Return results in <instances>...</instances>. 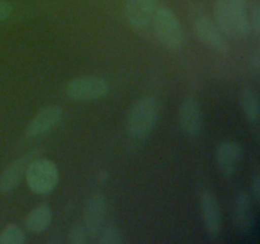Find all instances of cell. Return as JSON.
<instances>
[{
	"instance_id": "obj_7",
	"label": "cell",
	"mask_w": 260,
	"mask_h": 244,
	"mask_svg": "<svg viewBox=\"0 0 260 244\" xmlns=\"http://www.w3.org/2000/svg\"><path fill=\"white\" fill-rule=\"evenodd\" d=\"M179 125L183 132L189 137H196L201 134L203 127V109L196 97L184 98L179 107Z\"/></svg>"
},
{
	"instance_id": "obj_22",
	"label": "cell",
	"mask_w": 260,
	"mask_h": 244,
	"mask_svg": "<svg viewBox=\"0 0 260 244\" xmlns=\"http://www.w3.org/2000/svg\"><path fill=\"white\" fill-rule=\"evenodd\" d=\"M13 5L7 0H0V23L7 20L12 15Z\"/></svg>"
},
{
	"instance_id": "obj_13",
	"label": "cell",
	"mask_w": 260,
	"mask_h": 244,
	"mask_svg": "<svg viewBox=\"0 0 260 244\" xmlns=\"http://www.w3.org/2000/svg\"><path fill=\"white\" fill-rule=\"evenodd\" d=\"M244 158V149L235 141H223L216 149V162L223 175L231 177Z\"/></svg>"
},
{
	"instance_id": "obj_9",
	"label": "cell",
	"mask_w": 260,
	"mask_h": 244,
	"mask_svg": "<svg viewBox=\"0 0 260 244\" xmlns=\"http://www.w3.org/2000/svg\"><path fill=\"white\" fill-rule=\"evenodd\" d=\"M40 155L41 150L35 149L32 151L27 152V154L22 155L18 159L13 160L0 174V191L2 192H10V191L14 190L25 175V172H27V168L30 164V162L40 157Z\"/></svg>"
},
{
	"instance_id": "obj_4",
	"label": "cell",
	"mask_w": 260,
	"mask_h": 244,
	"mask_svg": "<svg viewBox=\"0 0 260 244\" xmlns=\"http://www.w3.org/2000/svg\"><path fill=\"white\" fill-rule=\"evenodd\" d=\"M108 93V81L101 76H81L71 80L66 86V96L78 102L96 101Z\"/></svg>"
},
{
	"instance_id": "obj_12",
	"label": "cell",
	"mask_w": 260,
	"mask_h": 244,
	"mask_svg": "<svg viewBox=\"0 0 260 244\" xmlns=\"http://www.w3.org/2000/svg\"><path fill=\"white\" fill-rule=\"evenodd\" d=\"M106 216V197L102 193H95L88 200L84 211V226L88 236L95 239L103 226Z\"/></svg>"
},
{
	"instance_id": "obj_17",
	"label": "cell",
	"mask_w": 260,
	"mask_h": 244,
	"mask_svg": "<svg viewBox=\"0 0 260 244\" xmlns=\"http://www.w3.org/2000/svg\"><path fill=\"white\" fill-rule=\"evenodd\" d=\"M240 103L244 109L246 119L249 124L253 126H258L259 125V96L254 89L246 88L241 92L240 96Z\"/></svg>"
},
{
	"instance_id": "obj_19",
	"label": "cell",
	"mask_w": 260,
	"mask_h": 244,
	"mask_svg": "<svg viewBox=\"0 0 260 244\" xmlns=\"http://www.w3.org/2000/svg\"><path fill=\"white\" fill-rule=\"evenodd\" d=\"M99 244H123L124 238L122 231L114 225L102 226L101 231L98 234Z\"/></svg>"
},
{
	"instance_id": "obj_2",
	"label": "cell",
	"mask_w": 260,
	"mask_h": 244,
	"mask_svg": "<svg viewBox=\"0 0 260 244\" xmlns=\"http://www.w3.org/2000/svg\"><path fill=\"white\" fill-rule=\"evenodd\" d=\"M152 22L157 38L165 48L170 51L182 50L184 45V30L179 18L172 9L167 7L156 8Z\"/></svg>"
},
{
	"instance_id": "obj_24",
	"label": "cell",
	"mask_w": 260,
	"mask_h": 244,
	"mask_svg": "<svg viewBox=\"0 0 260 244\" xmlns=\"http://www.w3.org/2000/svg\"><path fill=\"white\" fill-rule=\"evenodd\" d=\"M253 63H251V65H253V69L255 70V73H259L260 70V53H259V50H256L255 52H254L253 55Z\"/></svg>"
},
{
	"instance_id": "obj_11",
	"label": "cell",
	"mask_w": 260,
	"mask_h": 244,
	"mask_svg": "<svg viewBox=\"0 0 260 244\" xmlns=\"http://www.w3.org/2000/svg\"><path fill=\"white\" fill-rule=\"evenodd\" d=\"M156 0H127L124 13L128 24L135 29H145L152 22Z\"/></svg>"
},
{
	"instance_id": "obj_16",
	"label": "cell",
	"mask_w": 260,
	"mask_h": 244,
	"mask_svg": "<svg viewBox=\"0 0 260 244\" xmlns=\"http://www.w3.org/2000/svg\"><path fill=\"white\" fill-rule=\"evenodd\" d=\"M216 25L226 37H238L235 24H234L233 15H231L230 7L228 0H217L215 4V20Z\"/></svg>"
},
{
	"instance_id": "obj_18",
	"label": "cell",
	"mask_w": 260,
	"mask_h": 244,
	"mask_svg": "<svg viewBox=\"0 0 260 244\" xmlns=\"http://www.w3.org/2000/svg\"><path fill=\"white\" fill-rule=\"evenodd\" d=\"M25 235L19 226L9 224L0 233V244H24Z\"/></svg>"
},
{
	"instance_id": "obj_3",
	"label": "cell",
	"mask_w": 260,
	"mask_h": 244,
	"mask_svg": "<svg viewBox=\"0 0 260 244\" xmlns=\"http://www.w3.org/2000/svg\"><path fill=\"white\" fill-rule=\"evenodd\" d=\"M27 185L37 195H48L57 186L60 174L55 163L46 158H36L25 172Z\"/></svg>"
},
{
	"instance_id": "obj_23",
	"label": "cell",
	"mask_w": 260,
	"mask_h": 244,
	"mask_svg": "<svg viewBox=\"0 0 260 244\" xmlns=\"http://www.w3.org/2000/svg\"><path fill=\"white\" fill-rule=\"evenodd\" d=\"M250 195L251 197H253L254 202L258 203L260 201V177L258 174L254 177L253 179V185H251V188H250Z\"/></svg>"
},
{
	"instance_id": "obj_1",
	"label": "cell",
	"mask_w": 260,
	"mask_h": 244,
	"mask_svg": "<svg viewBox=\"0 0 260 244\" xmlns=\"http://www.w3.org/2000/svg\"><path fill=\"white\" fill-rule=\"evenodd\" d=\"M160 114L159 99L145 96L137 99L127 114V134L134 139H144L154 130Z\"/></svg>"
},
{
	"instance_id": "obj_15",
	"label": "cell",
	"mask_w": 260,
	"mask_h": 244,
	"mask_svg": "<svg viewBox=\"0 0 260 244\" xmlns=\"http://www.w3.org/2000/svg\"><path fill=\"white\" fill-rule=\"evenodd\" d=\"M228 3L238 37H245L251 32L250 23H249L248 2L246 0H228Z\"/></svg>"
},
{
	"instance_id": "obj_8",
	"label": "cell",
	"mask_w": 260,
	"mask_h": 244,
	"mask_svg": "<svg viewBox=\"0 0 260 244\" xmlns=\"http://www.w3.org/2000/svg\"><path fill=\"white\" fill-rule=\"evenodd\" d=\"M193 29H194L196 37L201 43L212 48L216 52H228L229 45L225 40V36L221 33L216 23L210 17L203 15V17L197 18Z\"/></svg>"
},
{
	"instance_id": "obj_5",
	"label": "cell",
	"mask_w": 260,
	"mask_h": 244,
	"mask_svg": "<svg viewBox=\"0 0 260 244\" xmlns=\"http://www.w3.org/2000/svg\"><path fill=\"white\" fill-rule=\"evenodd\" d=\"M254 200L250 192L243 190L238 192L234 200L233 219L236 231L241 236H250L254 234L256 225V214Z\"/></svg>"
},
{
	"instance_id": "obj_14",
	"label": "cell",
	"mask_w": 260,
	"mask_h": 244,
	"mask_svg": "<svg viewBox=\"0 0 260 244\" xmlns=\"http://www.w3.org/2000/svg\"><path fill=\"white\" fill-rule=\"evenodd\" d=\"M52 221V210L48 205H40L29 211L25 218V228L35 234L43 233L48 229Z\"/></svg>"
},
{
	"instance_id": "obj_10",
	"label": "cell",
	"mask_w": 260,
	"mask_h": 244,
	"mask_svg": "<svg viewBox=\"0 0 260 244\" xmlns=\"http://www.w3.org/2000/svg\"><path fill=\"white\" fill-rule=\"evenodd\" d=\"M63 111L57 104L43 107L35 117L29 121L25 127V135L29 137H37L41 135L47 134L52 129H55L62 121Z\"/></svg>"
},
{
	"instance_id": "obj_20",
	"label": "cell",
	"mask_w": 260,
	"mask_h": 244,
	"mask_svg": "<svg viewBox=\"0 0 260 244\" xmlns=\"http://www.w3.org/2000/svg\"><path fill=\"white\" fill-rule=\"evenodd\" d=\"M88 241V233L83 224L76 223L69 230V243L70 244H85Z\"/></svg>"
},
{
	"instance_id": "obj_6",
	"label": "cell",
	"mask_w": 260,
	"mask_h": 244,
	"mask_svg": "<svg viewBox=\"0 0 260 244\" xmlns=\"http://www.w3.org/2000/svg\"><path fill=\"white\" fill-rule=\"evenodd\" d=\"M201 212L208 236L218 238L223 229L222 206L218 198L208 191L203 192L201 196Z\"/></svg>"
},
{
	"instance_id": "obj_21",
	"label": "cell",
	"mask_w": 260,
	"mask_h": 244,
	"mask_svg": "<svg viewBox=\"0 0 260 244\" xmlns=\"http://www.w3.org/2000/svg\"><path fill=\"white\" fill-rule=\"evenodd\" d=\"M249 23H250V30H253L256 36L260 33V8L258 5L253 8L250 18H249Z\"/></svg>"
}]
</instances>
